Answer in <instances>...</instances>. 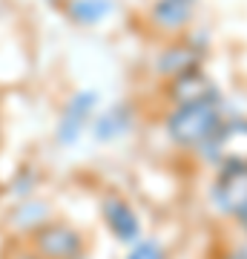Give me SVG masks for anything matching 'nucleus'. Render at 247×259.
<instances>
[{"label":"nucleus","mask_w":247,"mask_h":259,"mask_svg":"<svg viewBox=\"0 0 247 259\" xmlns=\"http://www.w3.org/2000/svg\"><path fill=\"white\" fill-rule=\"evenodd\" d=\"M221 124H224L221 98L190 107H170V112L164 115L167 139L181 150H204Z\"/></svg>","instance_id":"nucleus-1"},{"label":"nucleus","mask_w":247,"mask_h":259,"mask_svg":"<svg viewBox=\"0 0 247 259\" xmlns=\"http://www.w3.org/2000/svg\"><path fill=\"white\" fill-rule=\"evenodd\" d=\"M204 153L216 167H247V118H224Z\"/></svg>","instance_id":"nucleus-2"},{"label":"nucleus","mask_w":247,"mask_h":259,"mask_svg":"<svg viewBox=\"0 0 247 259\" xmlns=\"http://www.w3.org/2000/svg\"><path fill=\"white\" fill-rule=\"evenodd\" d=\"M164 98L170 107H190V104H207L219 101V87L210 75L204 72V66L199 69H187L181 75H173L164 81Z\"/></svg>","instance_id":"nucleus-3"},{"label":"nucleus","mask_w":247,"mask_h":259,"mask_svg":"<svg viewBox=\"0 0 247 259\" xmlns=\"http://www.w3.org/2000/svg\"><path fill=\"white\" fill-rule=\"evenodd\" d=\"M32 248L43 259H78L83 250V236L66 222H43L32 231Z\"/></svg>","instance_id":"nucleus-4"},{"label":"nucleus","mask_w":247,"mask_h":259,"mask_svg":"<svg viewBox=\"0 0 247 259\" xmlns=\"http://www.w3.org/2000/svg\"><path fill=\"white\" fill-rule=\"evenodd\" d=\"M95 112H98V93L81 90V93L69 95V101L64 104V112H61V121H58V130H55L58 144H64V147L78 144L81 136L92 127Z\"/></svg>","instance_id":"nucleus-5"},{"label":"nucleus","mask_w":247,"mask_h":259,"mask_svg":"<svg viewBox=\"0 0 247 259\" xmlns=\"http://www.w3.org/2000/svg\"><path fill=\"white\" fill-rule=\"evenodd\" d=\"M213 202L227 216H241L247 210V167H219L213 182Z\"/></svg>","instance_id":"nucleus-6"},{"label":"nucleus","mask_w":247,"mask_h":259,"mask_svg":"<svg viewBox=\"0 0 247 259\" xmlns=\"http://www.w3.org/2000/svg\"><path fill=\"white\" fill-rule=\"evenodd\" d=\"M204 47L195 40V37H175L173 44H167L161 49V55H158V75L161 78H173V75H181L187 69H199L204 66Z\"/></svg>","instance_id":"nucleus-7"},{"label":"nucleus","mask_w":247,"mask_h":259,"mask_svg":"<svg viewBox=\"0 0 247 259\" xmlns=\"http://www.w3.org/2000/svg\"><path fill=\"white\" fill-rule=\"evenodd\" d=\"M192 15H195V0H156L150 6V23L167 35L184 32Z\"/></svg>","instance_id":"nucleus-8"},{"label":"nucleus","mask_w":247,"mask_h":259,"mask_svg":"<svg viewBox=\"0 0 247 259\" xmlns=\"http://www.w3.org/2000/svg\"><path fill=\"white\" fill-rule=\"evenodd\" d=\"M101 210H104V219H107V228L115 233V239L132 242L138 236V216H135V210L129 207L127 199L110 193L104 199Z\"/></svg>","instance_id":"nucleus-9"},{"label":"nucleus","mask_w":247,"mask_h":259,"mask_svg":"<svg viewBox=\"0 0 247 259\" xmlns=\"http://www.w3.org/2000/svg\"><path fill=\"white\" fill-rule=\"evenodd\" d=\"M129 127H132V110H129L127 104H115L110 110L95 112L89 130H92V136H95V141H115L121 136H127Z\"/></svg>","instance_id":"nucleus-10"},{"label":"nucleus","mask_w":247,"mask_h":259,"mask_svg":"<svg viewBox=\"0 0 247 259\" xmlns=\"http://www.w3.org/2000/svg\"><path fill=\"white\" fill-rule=\"evenodd\" d=\"M115 9V3L112 0H72L66 12H69V18L78 23V26H98L101 20H107Z\"/></svg>","instance_id":"nucleus-11"},{"label":"nucleus","mask_w":247,"mask_h":259,"mask_svg":"<svg viewBox=\"0 0 247 259\" xmlns=\"http://www.w3.org/2000/svg\"><path fill=\"white\" fill-rule=\"evenodd\" d=\"M129 259H164V250H161V245H156V242H141V245L129 253Z\"/></svg>","instance_id":"nucleus-12"},{"label":"nucleus","mask_w":247,"mask_h":259,"mask_svg":"<svg viewBox=\"0 0 247 259\" xmlns=\"http://www.w3.org/2000/svg\"><path fill=\"white\" fill-rule=\"evenodd\" d=\"M15 259H43V256H40V253H18Z\"/></svg>","instance_id":"nucleus-13"},{"label":"nucleus","mask_w":247,"mask_h":259,"mask_svg":"<svg viewBox=\"0 0 247 259\" xmlns=\"http://www.w3.org/2000/svg\"><path fill=\"white\" fill-rule=\"evenodd\" d=\"M224 259H247V253H227Z\"/></svg>","instance_id":"nucleus-14"},{"label":"nucleus","mask_w":247,"mask_h":259,"mask_svg":"<svg viewBox=\"0 0 247 259\" xmlns=\"http://www.w3.org/2000/svg\"><path fill=\"white\" fill-rule=\"evenodd\" d=\"M238 222H241V228H244V231H247V210L241 213V216H238Z\"/></svg>","instance_id":"nucleus-15"}]
</instances>
